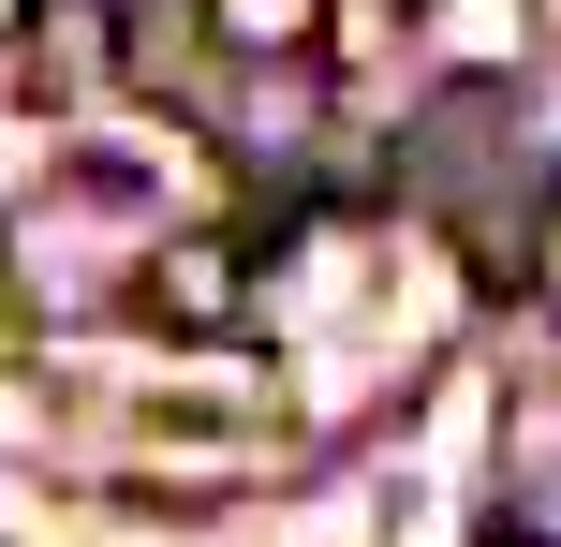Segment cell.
Segmentation results:
<instances>
[{
  "label": "cell",
  "mask_w": 561,
  "mask_h": 547,
  "mask_svg": "<svg viewBox=\"0 0 561 547\" xmlns=\"http://www.w3.org/2000/svg\"><path fill=\"white\" fill-rule=\"evenodd\" d=\"M134 311L163 326V341H237V326H252V252H237V237H163V252L134 266Z\"/></svg>",
  "instance_id": "1"
},
{
  "label": "cell",
  "mask_w": 561,
  "mask_h": 547,
  "mask_svg": "<svg viewBox=\"0 0 561 547\" xmlns=\"http://www.w3.org/2000/svg\"><path fill=\"white\" fill-rule=\"evenodd\" d=\"M207 30L252 45V59H310L325 45V0H207Z\"/></svg>",
  "instance_id": "2"
},
{
  "label": "cell",
  "mask_w": 561,
  "mask_h": 547,
  "mask_svg": "<svg viewBox=\"0 0 561 547\" xmlns=\"http://www.w3.org/2000/svg\"><path fill=\"white\" fill-rule=\"evenodd\" d=\"M488 547H561V474H517L503 489V533Z\"/></svg>",
  "instance_id": "3"
},
{
  "label": "cell",
  "mask_w": 561,
  "mask_h": 547,
  "mask_svg": "<svg viewBox=\"0 0 561 547\" xmlns=\"http://www.w3.org/2000/svg\"><path fill=\"white\" fill-rule=\"evenodd\" d=\"M30 15H45V0H0V45H30Z\"/></svg>",
  "instance_id": "4"
},
{
  "label": "cell",
  "mask_w": 561,
  "mask_h": 547,
  "mask_svg": "<svg viewBox=\"0 0 561 547\" xmlns=\"http://www.w3.org/2000/svg\"><path fill=\"white\" fill-rule=\"evenodd\" d=\"M0 326H15V282H0Z\"/></svg>",
  "instance_id": "5"
}]
</instances>
